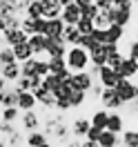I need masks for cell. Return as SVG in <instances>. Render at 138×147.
<instances>
[{
  "label": "cell",
  "instance_id": "6da1fadb",
  "mask_svg": "<svg viewBox=\"0 0 138 147\" xmlns=\"http://www.w3.org/2000/svg\"><path fill=\"white\" fill-rule=\"evenodd\" d=\"M65 60H67V67H69V71H71V74L87 71L89 65H92V63H89V51H85L83 47H69Z\"/></svg>",
  "mask_w": 138,
  "mask_h": 147
},
{
  "label": "cell",
  "instance_id": "4dcf8cb0",
  "mask_svg": "<svg viewBox=\"0 0 138 147\" xmlns=\"http://www.w3.org/2000/svg\"><path fill=\"white\" fill-rule=\"evenodd\" d=\"M111 27V18H109V11H107V13H98V16H96V18H94V29H105V31H107V29Z\"/></svg>",
  "mask_w": 138,
  "mask_h": 147
},
{
  "label": "cell",
  "instance_id": "ac0fdd59",
  "mask_svg": "<svg viewBox=\"0 0 138 147\" xmlns=\"http://www.w3.org/2000/svg\"><path fill=\"white\" fill-rule=\"evenodd\" d=\"M65 25L60 18H54V20H47V27H45V36L47 38H63L65 34Z\"/></svg>",
  "mask_w": 138,
  "mask_h": 147
},
{
  "label": "cell",
  "instance_id": "f5cc1de1",
  "mask_svg": "<svg viewBox=\"0 0 138 147\" xmlns=\"http://www.w3.org/2000/svg\"><path fill=\"white\" fill-rule=\"evenodd\" d=\"M129 2H134V5H138V0H129Z\"/></svg>",
  "mask_w": 138,
  "mask_h": 147
},
{
  "label": "cell",
  "instance_id": "4fadbf2b",
  "mask_svg": "<svg viewBox=\"0 0 138 147\" xmlns=\"http://www.w3.org/2000/svg\"><path fill=\"white\" fill-rule=\"evenodd\" d=\"M42 2V18L45 20H54V18H60L63 13V5L58 0H40Z\"/></svg>",
  "mask_w": 138,
  "mask_h": 147
},
{
  "label": "cell",
  "instance_id": "bcb514c9",
  "mask_svg": "<svg viewBox=\"0 0 138 147\" xmlns=\"http://www.w3.org/2000/svg\"><path fill=\"white\" fill-rule=\"evenodd\" d=\"M80 147H100L98 143H92V140H80Z\"/></svg>",
  "mask_w": 138,
  "mask_h": 147
},
{
  "label": "cell",
  "instance_id": "277c9868",
  "mask_svg": "<svg viewBox=\"0 0 138 147\" xmlns=\"http://www.w3.org/2000/svg\"><path fill=\"white\" fill-rule=\"evenodd\" d=\"M94 83H96V78H94L89 71H76V74H71V78H69V85L74 87V92H83V94H89Z\"/></svg>",
  "mask_w": 138,
  "mask_h": 147
},
{
  "label": "cell",
  "instance_id": "2e32d148",
  "mask_svg": "<svg viewBox=\"0 0 138 147\" xmlns=\"http://www.w3.org/2000/svg\"><path fill=\"white\" fill-rule=\"evenodd\" d=\"M22 114L25 111H36V107H38V100H36V96L31 92H20L18 94V105H16Z\"/></svg>",
  "mask_w": 138,
  "mask_h": 147
},
{
  "label": "cell",
  "instance_id": "ab89813d",
  "mask_svg": "<svg viewBox=\"0 0 138 147\" xmlns=\"http://www.w3.org/2000/svg\"><path fill=\"white\" fill-rule=\"evenodd\" d=\"M92 100H100V96H102V85L96 80V83L92 85V89H89V94H87Z\"/></svg>",
  "mask_w": 138,
  "mask_h": 147
},
{
  "label": "cell",
  "instance_id": "8d00e7d4",
  "mask_svg": "<svg viewBox=\"0 0 138 147\" xmlns=\"http://www.w3.org/2000/svg\"><path fill=\"white\" fill-rule=\"evenodd\" d=\"M98 13H100V11H98V7H96L94 2L85 5V7H80V16H83V18H87V20H94Z\"/></svg>",
  "mask_w": 138,
  "mask_h": 147
},
{
  "label": "cell",
  "instance_id": "30bf717a",
  "mask_svg": "<svg viewBox=\"0 0 138 147\" xmlns=\"http://www.w3.org/2000/svg\"><path fill=\"white\" fill-rule=\"evenodd\" d=\"M80 18H83V16H80V7H78L76 2H74V5H67V7H63L60 20H63L65 25H71V27H76Z\"/></svg>",
  "mask_w": 138,
  "mask_h": 147
},
{
  "label": "cell",
  "instance_id": "9a60e30c",
  "mask_svg": "<svg viewBox=\"0 0 138 147\" xmlns=\"http://www.w3.org/2000/svg\"><path fill=\"white\" fill-rule=\"evenodd\" d=\"M0 76L7 80V83H16L18 78H22V69H20V63H9V65H2L0 67Z\"/></svg>",
  "mask_w": 138,
  "mask_h": 147
},
{
  "label": "cell",
  "instance_id": "7c38bea8",
  "mask_svg": "<svg viewBox=\"0 0 138 147\" xmlns=\"http://www.w3.org/2000/svg\"><path fill=\"white\" fill-rule=\"evenodd\" d=\"M125 123H127V120H125V116H123V114H120V111H109V120H107V131H111V134H123V131H125Z\"/></svg>",
  "mask_w": 138,
  "mask_h": 147
},
{
  "label": "cell",
  "instance_id": "44dd1931",
  "mask_svg": "<svg viewBox=\"0 0 138 147\" xmlns=\"http://www.w3.org/2000/svg\"><path fill=\"white\" fill-rule=\"evenodd\" d=\"M45 143H49V138L42 129H38V131H29L27 136H25V145L27 147H42Z\"/></svg>",
  "mask_w": 138,
  "mask_h": 147
},
{
  "label": "cell",
  "instance_id": "7402d4cb",
  "mask_svg": "<svg viewBox=\"0 0 138 147\" xmlns=\"http://www.w3.org/2000/svg\"><path fill=\"white\" fill-rule=\"evenodd\" d=\"M125 40V27L120 25H111L107 29V45H120Z\"/></svg>",
  "mask_w": 138,
  "mask_h": 147
},
{
  "label": "cell",
  "instance_id": "f6af8a7d",
  "mask_svg": "<svg viewBox=\"0 0 138 147\" xmlns=\"http://www.w3.org/2000/svg\"><path fill=\"white\" fill-rule=\"evenodd\" d=\"M123 111H125V114H131V116L136 118V116H138V100L129 102V105H127V107H125V109H123Z\"/></svg>",
  "mask_w": 138,
  "mask_h": 147
},
{
  "label": "cell",
  "instance_id": "d6986e66",
  "mask_svg": "<svg viewBox=\"0 0 138 147\" xmlns=\"http://www.w3.org/2000/svg\"><path fill=\"white\" fill-rule=\"evenodd\" d=\"M107 120H109V111L98 107V109L92 111V116H89V123H92V127H98V129H107Z\"/></svg>",
  "mask_w": 138,
  "mask_h": 147
},
{
  "label": "cell",
  "instance_id": "7a4b0ae2",
  "mask_svg": "<svg viewBox=\"0 0 138 147\" xmlns=\"http://www.w3.org/2000/svg\"><path fill=\"white\" fill-rule=\"evenodd\" d=\"M114 89L118 92V96L123 98V102H125V105L138 100V85L134 83V80H129V78H118V83H116V87H114Z\"/></svg>",
  "mask_w": 138,
  "mask_h": 147
},
{
  "label": "cell",
  "instance_id": "ffe728a7",
  "mask_svg": "<svg viewBox=\"0 0 138 147\" xmlns=\"http://www.w3.org/2000/svg\"><path fill=\"white\" fill-rule=\"evenodd\" d=\"M120 78H136L138 76V60H131V58H125L123 65H120V71H118Z\"/></svg>",
  "mask_w": 138,
  "mask_h": 147
},
{
  "label": "cell",
  "instance_id": "e575fe53",
  "mask_svg": "<svg viewBox=\"0 0 138 147\" xmlns=\"http://www.w3.org/2000/svg\"><path fill=\"white\" fill-rule=\"evenodd\" d=\"M76 29L80 31V36H92V31H94V20L80 18V20H78V25H76Z\"/></svg>",
  "mask_w": 138,
  "mask_h": 147
},
{
  "label": "cell",
  "instance_id": "d6a6232c",
  "mask_svg": "<svg viewBox=\"0 0 138 147\" xmlns=\"http://www.w3.org/2000/svg\"><path fill=\"white\" fill-rule=\"evenodd\" d=\"M20 69H22V78H31V76H36V58L20 63Z\"/></svg>",
  "mask_w": 138,
  "mask_h": 147
},
{
  "label": "cell",
  "instance_id": "3957f363",
  "mask_svg": "<svg viewBox=\"0 0 138 147\" xmlns=\"http://www.w3.org/2000/svg\"><path fill=\"white\" fill-rule=\"evenodd\" d=\"M100 107L107 111H123L127 105L123 102V98L118 96V92L116 89H102V96H100Z\"/></svg>",
  "mask_w": 138,
  "mask_h": 147
},
{
  "label": "cell",
  "instance_id": "60d3db41",
  "mask_svg": "<svg viewBox=\"0 0 138 147\" xmlns=\"http://www.w3.org/2000/svg\"><path fill=\"white\" fill-rule=\"evenodd\" d=\"M92 38L98 42V45H107V31H105V29H94Z\"/></svg>",
  "mask_w": 138,
  "mask_h": 147
},
{
  "label": "cell",
  "instance_id": "cb8c5ba5",
  "mask_svg": "<svg viewBox=\"0 0 138 147\" xmlns=\"http://www.w3.org/2000/svg\"><path fill=\"white\" fill-rule=\"evenodd\" d=\"M13 56H16L18 63H25V60H31V58H34V51H31L29 42H20V45L13 47Z\"/></svg>",
  "mask_w": 138,
  "mask_h": 147
},
{
  "label": "cell",
  "instance_id": "836d02e7",
  "mask_svg": "<svg viewBox=\"0 0 138 147\" xmlns=\"http://www.w3.org/2000/svg\"><path fill=\"white\" fill-rule=\"evenodd\" d=\"M60 85H63V83H60V78H58V76H51V74H49V76H45V78H42V87H45V89H49L51 94H54Z\"/></svg>",
  "mask_w": 138,
  "mask_h": 147
},
{
  "label": "cell",
  "instance_id": "b9f144b4",
  "mask_svg": "<svg viewBox=\"0 0 138 147\" xmlns=\"http://www.w3.org/2000/svg\"><path fill=\"white\" fill-rule=\"evenodd\" d=\"M13 87H16L18 92H31V80H29V78H18V80L13 83Z\"/></svg>",
  "mask_w": 138,
  "mask_h": 147
},
{
  "label": "cell",
  "instance_id": "ba28073f",
  "mask_svg": "<svg viewBox=\"0 0 138 147\" xmlns=\"http://www.w3.org/2000/svg\"><path fill=\"white\" fill-rule=\"evenodd\" d=\"M0 36L5 40V45H9V47H16V45H20V42H27L29 40V36L22 29H5Z\"/></svg>",
  "mask_w": 138,
  "mask_h": 147
},
{
  "label": "cell",
  "instance_id": "e0dca14e",
  "mask_svg": "<svg viewBox=\"0 0 138 147\" xmlns=\"http://www.w3.org/2000/svg\"><path fill=\"white\" fill-rule=\"evenodd\" d=\"M89 63H92L94 67H98V69L105 67V65H107V47L105 45H96L94 47L92 51H89Z\"/></svg>",
  "mask_w": 138,
  "mask_h": 147
},
{
  "label": "cell",
  "instance_id": "83f0119b",
  "mask_svg": "<svg viewBox=\"0 0 138 147\" xmlns=\"http://www.w3.org/2000/svg\"><path fill=\"white\" fill-rule=\"evenodd\" d=\"M78 38H80V31H78L76 27H71V25H67V27H65L63 40H65L69 47H76V45H78Z\"/></svg>",
  "mask_w": 138,
  "mask_h": 147
},
{
  "label": "cell",
  "instance_id": "603a6c76",
  "mask_svg": "<svg viewBox=\"0 0 138 147\" xmlns=\"http://www.w3.org/2000/svg\"><path fill=\"white\" fill-rule=\"evenodd\" d=\"M120 145L123 147H138V127H129L120 134Z\"/></svg>",
  "mask_w": 138,
  "mask_h": 147
},
{
  "label": "cell",
  "instance_id": "74e56055",
  "mask_svg": "<svg viewBox=\"0 0 138 147\" xmlns=\"http://www.w3.org/2000/svg\"><path fill=\"white\" fill-rule=\"evenodd\" d=\"M36 76H40V78L49 76V63H47V58H36Z\"/></svg>",
  "mask_w": 138,
  "mask_h": 147
},
{
  "label": "cell",
  "instance_id": "f35d334b",
  "mask_svg": "<svg viewBox=\"0 0 138 147\" xmlns=\"http://www.w3.org/2000/svg\"><path fill=\"white\" fill-rule=\"evenodd\" d=\"M96 45H98V42H96L92 36H80V38H78V45H76V47H83L85 51H92Z\"/></svg>",
  "mask_w": 138,
  "mask_h": 147
},
{
  "label": "cell",
  "instance_id": "681fc988",
  "mask_svg": "<svg viewBox=\"0 0 138 147\" xmlns=\"http://www.w3.org/2000/svg\"><path fill=\"white\" fill-rule=\"evenodd\" d=\"M58 2H60V5H63V7H67V5H74L76 0H58Z\"/></svg>",
  "mask_w": 138,
  "mask_h": 147
},
{
  "label": "cell",
  "instance_id": "9c48e42d",
  "mask_svg": "<svg viewBox=\"0 0 138 147\" xmlns=\"http://www.w3.org/2000/svg\"><path fill=\"white\" fill-rule=\"evenodd\" d=\"M20 125L29 134V131H38L40 125H42V120H40V116L36 111H25V114H20Z\"/></svg>",
  "mask_w": 138,
  "mask_h": 147
},
{
  "label": "cell",
  "instance_id": "816d5d0a",
  "mask_svg": "<svg viewBox=\"0 0 138 147\" xmlns=\"http://www.w3.org/2000/svg\"><path fill=\"white\" fill-rule=\"evenodd\" d=\"M134 40H136V42H138V31H136V34H134Z\"/></svg>",
  "mask_w": 138,
  "mask_h": 147
},
{
  "label": "cell",
  "instance_id": "8992f818",
  "mask_svg": "<svg viewBox=\"0 0 138 147\" xmlns=\"http://www.w3.org/2000/svg\"><path fill=\"white\" fill-rule=\"evenodd\" d=\"M118 71L116 69H111L109 65H105V67H100L98 69V83L102 85V89H114L116 87V83H118Z\"/></svg>",
  "mask_w": 138,
  "mask_h": 147
},
{
  "label": "cell",
  "instance_id": "d590c367",
  "mask_svg": "<svg viewBox=\"0 0 138 147\" xmlns=\"http://www.w3.org/2000/svg\"><path fill=\"white\" fill-rule=\"evenodd\" d=\"M85 102H87V94H83V92H74V94H71V98H69L71 109H80Z\"/></svg>",
  "mask_w": 138,
  "mask_h": 147
},
{
  "label": "cell",
  "instance_id": "5b68a950",
  "mask_svg": "<svg viewBox=\"0 0 138 147\" xmlns=\"http://www.w3.org/2000/svg\"><path fill=\"white\" fill-rule=\"evenodd\" d=\"M67 49H69V45L65 42L63 38H47L45 56L47 58H65V56H67Z\"/></svg>",
  "mask_w": 138,
  "mask_h": 147
},
{
  "label": "cell",
  "instance_id": "c3c4849f",
  "mask_svg": "<svg viewBox=\"0 0 138 147\" xmlns=\"http://www.w3.org/2000/svg\"><path fill=\"white\" fill-rule=\"evenodd\" d=\"M5 29H7V22H5V18H2V16H0V34H2V31H5Z\"/></svg>",
  "mask_w": 138,
  "mask_h": 147
},
{
  "label": "cell",
  "instance_id": "d4e9b609",
  "mask_svg": "<svg viewBox=\"0 0 138 147\" xmlns=\"http://www.w3.org/2000/svg\"><path fill=\"white\" fill-rule=\"evenodd\" d=\"M20 114H22V111H20L18 107H2L0 120H2V123H11V125H16V120H20Z\"/></svg>",
  "mask_w": 138,
  "mask_h": 147
},
{
  "label": "cell",
  "instance_id": "484cf974",
  "mask_svg": "<svg viewBox=\"0 0 138 147\" xmlns=\"http://www.w3.org/2000/svg\"><path fill=\"white\" fill-rule=\"evenodd\" d=\"M47 63H49V74H51V76H58V74H63L65 69H69L65 58H47Z\"/></svg>",
  "mask_w": 138,
  "mask_h": 147
},
{
  "label": "cell",
  "instance_id": "f546056e",
  "mask_svg": "<svg viewBox=\"0 0 138 147\" xmlns=\"http://www.w3.org/2000/svg\"><path fill=\"white\" fill-rule=\"evenodd\" d=\"M18 89L16 87H11L9 92H5V96H2V107H16L18 105Z\"/></svg>",
  "mask_w": 138,
  "mask_h": 147
},
{
  "label": "cell",
  "instance_id": "1f68e13d",
  "mask_svg": "<svg viewBox=\"0 0 138 147\" xmlns=\"http://www.w3.org/2000/svg\"><path fill=\"white\" fill-rule=\"evenodd\" d=\"M25 16H27V18H34V20H36V18H42V2H40V0H34V2L27 7Z\"/></svg>",
  "mask_w": 138,
  "mask_h": 147
},
{
  "label": "cell",
  "instance_id": "52a82bcc",
  "mask_svg": "<svg viewBox=\"0 0 138 147\" xmlns=\"http://www.w3.org/2000/svg\"><path fill=\"white\" fill-rule=\"evenodd\" d=\"M69 125H71V136H74L76 140H85V138H87V131L92 129V123H89V118H85V116H76Z\"/></svg>",
  "mask_w": 138,
  "mask_h": 147
},
{
  "label": "cell",
  "instance_id": "7dc6e473",
  "mask_svg": "<svg viewBox=\"0 0 138 147\" xmlns=\"http://www.w3.org/2000/svg\"><path fill=\"white\" fill-rule=\"evenodd\" d=\"M63 147H80V140H69V143H67V145H63Z\"/></svg>",
  "mask_w": 138,
  "mask_h": 147
},
{
  "label": "cell",
  "instance_id": "8fae6325",
  "mask_svg": "<svg viewBox=\"0 0 138 147\" xmlns=\"http://www.w3.org/2000/svg\"><path fill=\"white\" fill-rule=\"evenodd\" d=\"M34 96H36V100H38V105H42V107H45V109H54L56 107V96L51 92H49V89H45V87H42V85H40V87H38V89H34Z\"/></svg>",
  "mask_w": 138,
  "mask_h": 147
},
{
  "label": "cell",
  "instance_id": "ee69618b",
  "mask_svg": "<svg viewBox=\"0 0 138 147\" xmlns=\"http://www.w3.org/2000/svg\"><path fill=\"white\" fill-rule=\"evenodd\" d=\"M102 131H105V129L92 127L89 131H87V138H85V140H92V143H98V140H100V136H102Z\"/></svg>",
  "mask_w": 138,
  "mask_h": 147
},
{
  "label": "cell",
  "instance_id": "f1b7e54d",
  "mask_svg": "<svg viewBox=\"0 0 138 147\" xmlns=\"http://www.w3.org/2000/svg\"><path fill=\"white\" fill-rule=\"evenodd\" d=\"M9 63H18V60L13 56V47L5 45V47H0V67L2 65H9Z\"/></svg>",
  "mask_w": 138,
  "mask_h": 147
},
{
  "label": "cell",
  "instance_id": "5bb4252c",
  "mask_svg": "<svg viewBox=\"0 0 138 147\" xmlns=\"http://www.w3.org/2000/svg\"><path fill=\"white\" fill-rule=\"evenodd\" d=\"M29 47L34 51V58H47L45 56V49H47V36H40V34H34L29 36Z\"/></svg>",
  "mask_w": 138,
  "mask_h": 147
},
{
  "label": "cell",
  "instance_id": "7bdbcfd3",
  "mask_svg": "<svg viewBox=\"0 0 138 147\" xmlns=\"http://www.w3.org/2000/svg\"><path fill=\"white\" fill-rule=\"evenodd\" d=\"M54 109L58 111V114H67V111H71V105H69V100H65V98H58Z\"/></svg>",
  "mask_w": 138,
  "mask_h": 147
},
{
  "label": "cell",
  "instance_id": "4316f807",
  "mask_svg": "<svg viewBox=\"0 0 138 147\" xmlns=\"http://www.w3.org/2000/svg\"><path fill=\"white\" fill-rule=\"evenodd\" d=\"M98 145L100 147H118L120 145V136L118 134H111V131H102V136H100V140H98Z\"/></svg>",
  "mask_w": 138,
  "mask_h": 147
},
{
  "label": "cell",
  "instance_id": "f907efd6",
  "mask_svg": "<svg viewBox=\"0 0 138 147\" xmlns=\"http://www.w3.org/2000/svg\"><path fill=\"white\" fill-rule=\"evenodd\" d=\"M42 147H56V145H54V143H51V140H49V143H45V145H42Z\"/></svg>",
  "mask_w": 138,
  "mask_h": 147
}]
</instances>
